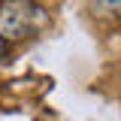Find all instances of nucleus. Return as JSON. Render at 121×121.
Wrapping results in <instances>:
<instances>
[{"instance_id":"nucleus-2","label":"nucleus","mask_w":121,"mask_h":121,"mask_svg":"<svg viewBox=\"0 0 121 121\" xmlns=\"http://www.w3.org/2000/svg\"><path fill=\"white\" fill-rule=\"evenodd\" d=\"M97 15H121V0H91Z\"/></svg>"},{"instance_id":"nucleus-1","label":"nucleus","mask_w":121,"mask_h":121,"mask_svg":"<svg viewBox=\"0 0 121 121\" xmlns=\"http://www.w3.org/2000/svg\"><path fill=\"white\" fill-rule=\"evenodd\" d=\"M48 24V15L36 0H3L0 3V39L21 43Z\"/></svg>"}]
</instances>
